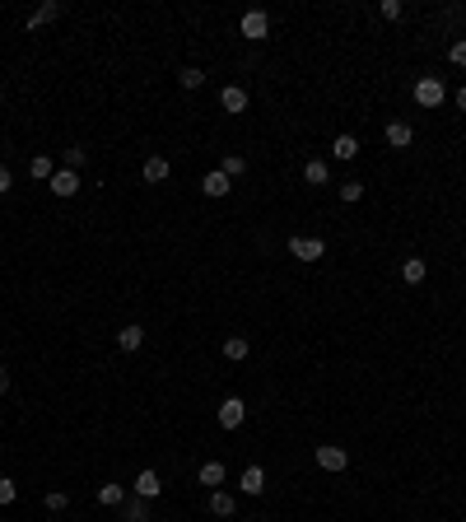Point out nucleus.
Masks as SVG:
<instances>
[{"mask_svg": "<svg viewBox=\"0 0 466 522\" xmlns=\"http://www.w3.org/2000/svg\"><path fill=\"white\" fill-rule=\"evenodd\" d=\"M443 98H448V89H443V79H438V75H420V79H415V103H420V108H443Z\"/></svg>", "mask_w": 466, "mask_h": 522, "instance_id": "nucleus-1", "label": "nucleus"}, {"mask_svg": "<svg viewBox=\"0 0 466 522\" xmlns=\"http://www.w3.org/2000/svg\"><path fill=\"white\" fill-rule=\"evenodd\" d=\"M238 28H243V38H252V42H261V38L271 33V14H266V10H247Z\"/></svg>", "mask_w": 466, "mask_h": 522, "instance_id": "nucleus-2", "label": "nucleus"}, {"mask_svg": "<svg viewBox=\"0 0 466 522\" xmlns=\"http://www.w3.org/2000/svg\"><path fill=\"white\" fill-rule=\"evenodd\" d=\"M289 252L299 256V261H322L326 243H322V238H289Z\"/></svg>", "mask_w": 466, "mask_h": 522, "instance_id": "nucleus-3", "label": "nucleus"}, {"mask_svg": "<svg viewBox=\"0 0 466 522\" xmlns=\"http://www.w3.org/2000/svg\"><path fill=\"white\" fill-rule=\"evenodd\" d=\"M47 187H52V196H61V200H70L79 191V173H70V168H56L52 173V182H47Z\"/></svg>", "mask_w": 466, "mask_h": 522, "instance_id": "nucleus-4", "label": "nucleus"}, {"mask_svg": "<svg viewBox=\"0 0 466 522\" xmlns=\"http://www.w3.org/2000/svg\"><path fill=\"white\" fill-rule=\"evenodd\" d=\"M317 467H322V471H345V467H350V453L336 448V443H322V448H317Z\"/></svg>", "mask_w": 466, "mask_h": 522, "instance_id": "nucleus-5", "label": "nucleus"}, {"mask_svg": "<svg viewBox=\"0 0 466 522\" xmlns=\"http://www.w3.org/2000/svg\"><path fill=\"white\" fill-rule=\"evenodd\" d=\"M168 178H173V164H168L164 154L144 159V182H149V187H159V182H168Z\"/></svg>", "mask_w": 466, "mask_h": 522, "instance_id": "nucleus-6", "label": "nucleus"}, {"mask_svg": "<svg viewBox=\"0 0 466 522\" xmlns=\"http://www.w3.org/2000/svg\"><path fill=\"white\" fill-rule=\"evenodd\" d=\"M247 420V406L238 397H229V401H220V424L224 429H238V424Z\"/></svg>", "mask_w": 466, "mask_h": 522, "instance_id": "nucleus-7", "label": "nucleus"}, {"mask_svg": "<svg viewBox=\"0 0 466 522\" xmlns=\"http://www.w3.org/2000/svg\"><path fill=\"white\" fill-rule=\"evenodd\" d=\"M220 103H224V112H233V117H238V112H247V89H243V84H224V89H220Z\"/></svg>", "mask_w": 466, "mask_h": 522, "instance_id": "nucleus-8", "label": "nucleus"}, {"mask_svg": "<svg viewBox=\"0 0 466 522\" xmlns=\"http://www.w3.org/2000/svg\"><path fill=\"white\" fill-rule=\"evenodd\" d=\"M135 494L154 504L159 494H164V480H159V471H140V476H135Z\"/></svg>", "mask_w": 466, "mask_h": 522, "instance_id": "nucleus-9", "label": "nucleus"}, {"mask_svg": "<svg viewBox=\"0 0 466 522\" xmlns=\"http://www.w3.org/2000/svg\"><path fill=\"white\" fill-rule=\"evenodd\" d=\"M200 191H205L210 200H220V196H229V191H233V182L224 178L220 168H215V173H205V178H200Z\"/></svg>", "mask_w": 466, "mask_h": 522, "instance_id": "nucleus-10", "label": "nucleus"}, {"mask_svg": "<svg viewBox=\"0 0 466 522\" xmlns=\"http://www.w3.org/2000/svg\"><path fill=\"white\" fill-rule=\"evenodd\" d=\"M238 489L256 499V494L266 489V471H261V467H243V476H238Z\"/></svg>", "mask_w": 466, "mask_h": 522, "instance_id": "nucleus-11", "label": "nucleus"}, {"mask_svg": "<svg viewBox=\"0 0 466 522\" xmlns=\"http://www.w3.org/2000/svg\"><path fill=\"white\" fill-rule=\"evenodd\" d=\"M424 276H429V261H420V256H406V261H401V280H406V285H420Z\"/></svg>", "mask_w": 466, "mask_h": 522, "instance_id": "nucleus-12", "label": "nucleus"}, {"mask_svg": "<svg viewBox=\"0 0 466 522\" xmlns=\"http://www.w3.org/2000/svg\"><path fill=\"white\" fill-rule=\"evenodd\" d=\"M382 135H387V144H392V149H406V144L415 140V131H411L406 122H387V131H382Z\"/></svg>", "mask_w": 466, "mask_h": 522, "instance_id": "nucleus-13", "label": "nucleus"}, {"mask_svg": "<svg viewBox=\"0 0 466 522\" xmlns=\"http://www.w3.org/2000/svg\"><path fill=\"white\" fill-rule=\"evenodd\" d=\"M117 345H122L126 355H131V350H140L144 345V327H135V322H126L122 331H117Z\"/></svg>", "mask_w": 466, "mask_h": 522, "instance_id": "nucleus-14", "label": "nucleus"}, {"mask_svg": "<svg viewBox=\"0 0 466 522\" xmlns=\"http://www.w3.org/2000/svg\"><path fill=\"white\" fill-rule=\"evenodd\" d=\"M326 178H331V168H326L322 159H308V164H303V182H312V187H326Z\"/></svg>", "mask_w": 466, "mask_h": 522, "instance_id": "nucleus-15", "label": "nucleus"}, {"mask_svg": "<svg viewBox=\"0 0 466 522\" xmlns=\"http://www.w3.org/2000/svg\"><path fill=\"white\" fill-rule=\"evenodd\" d=\"M331 154L341 159V164H350V159L359 154V140H355V135H336V140H331Z\"/></svg>", "mask_w": 466, "mask_h": 522, "instance_id": "nucleus-16", "label": "nucleus"}, {"mask_svg": "<svg viewBox=\"0 0 466 522\" xmlns=\"http://www.w3.org/2000/svg\"><path fill=\"white\" fill-rule=\"evenodd\" d=\"M220 173H224L229 182H238V178L247 173V159H243V154H224V159H220Z\"/></svg>", "mask_w": 466, "mask_h": 522, "instance_id": "nucleus-17", "label": "nucleus"}, {"mask_svg": "<svg viewBox=\"0 0 466 522\" xmlns=\"http://www.w3.org/2000/svg\"><path fill=\"white\" fill-rule=\"evenodd\" d=\"M224 476H229V471H224L220 462H205V467L196 471V480H200V485H210V489H220V485H224Z\"/></svg>", "mask_w": 466, "mask_h": 522, "instance_id": "nucleus-18", "label": "nucleus"}, {"mask_svg": "<svg viewBox=\"0 0 466 522\" xmlns=\"http://www.w3.org/2000/svg\"><path fill=\"white\" fill-rule=\"evenodd\" d=\"M210 513L215 518H233V494L229 489H210Z\"/></svg>", "mask_w": 466, "mask_h": 522, "instance_id": "nucleus-19", "label": "nucleus"}, {"mask_svg": "<svg viewBox=\"0 0 466 522\" xmlns=\"http://www.w3.org/2000/svg\"><path fill=\"white\" fill-rule=\"evenodd\" d=\"M122 513H126V522H149V499H140V494H135V499L122 504Z\"/></svg>", "mask_w": 466, "mask_h": 522, "instance_id": "nucleus-20", "label": "nucleus"}, {"mask_svg": "<svg viewBox=\"0 0 466 522\" xmlns=\"http://www.w3.org/2000/svg\"><path fill=\"white\" fill-rule=\"evenodd\" d=\"M56 14H61V5H56V0H47V5H38V10L28 14V28H42V23H52Z\"/></svg>", "mask_w": 466, "mask_h": 522, "instance_id": "nucleus-21", "label": "nucleus"}, {"mask_svg": "<svg viewBox=\"0 0 466 522\" xmlns=\"http://www.w3.org/2000/svg\"><path fill=\"white\" fill-rule=\"evenodd\" d=\"M98 504H103V509H122V504H126V489L122 485H98Z\"/></svg>", "mask_w": 466, "mask_h": 522, "instance_id": "nucleus-22", "label": "nucleus"}, {"mask_svg": "<svg viewBox=\"0 0 466 522\" xmlns=\"http://www.w3.org/2000/svg\"><path fill=\"white\" fill-rule=\"evenodd\" d=\"M247 350H252V345H247V336H229V341H224V359H233V364H238V359H247Z\"/></svg>", "mask_w": 466, "mask_h": 522, "instance_id": "nucleus-23", "label": "nucleus"}, {"mask_svg": "<svg viewBox=\"0 0 466 522\" xmlns=\"http://www.w3.org/2000/svg\"><path fill=\"white\" fill-rule=\"evenodd\" d=\"M28 173H33L38 182H52V173H56V164H52V154H33V164H28Z\"/></svg>", "mask_w": 466, "mask_h": 522, "instance_id": "nucleus-24", "label": "nucleus"}, {"mask_svg": "<svg viewBox=\"0 0 466 522\" xmlns=\"http://www.w3.org/2000/svg\"><path fill=\"white\" fill-rule=\"evenodd\" d=\"M42 504H47V513H66V489H47V494H42Z\"/></svg>", "mask_w": 466, "mask_h": 522, "instance_id": "nucleus-25", "label": "nucleus"}, {"mask_svg": "<svg viewBox=\"0 0 466 522\" xmlns=\"http://www.w3.org/2000/svg\"><path fill=\"white\" fill-rule=\"evenodd\" d=\"M178 84H182V89H200V84H205V75H200L196 66H187V70H178Z\"/></svg>", "mask_w": 466, "mask_h": 522, "instance_id": "nucleus-26", "label": "nucleus"}, {"mask_svg": "<svg viewBox=\"0 0 466 522\" xmlns=\"http://www.w3.org/2000/svg\"><path fill=\"white\" fill-rule=\"evenodd\" d=\"M336 191H341V200H345V205H355V200L364 196V182H345V187H336Z\"/></svg>", "mask_w": 466, "mask_h": 522, "instance_id": "nucleus-27", "label": "nucleus"}, {"mask_svg": "<svg viewBox=\"0 0 466 522\" xmlns=\"http://www.w3.org/2000/svg\"><path fill=\"white\" fill-rule=\"evenodd\" d=\"M448 61H453V66H462V70H466V38H457V42L448 47Z\"/></svg>", "mask_w": 466, "mask_h": 522, "instance_id": "nucleus-28", "label": "nucleus"}, {"mask_svg": "<svg viewBox=\"0 0 466 522\" xmlns=\"http://www.w3.org/2000/svg\"><path fill=\"white\" fill-rule=\"evenodd\" d=\"M14 499H19V485L10 476H0V504H14Z\"/></svg>", "mask_w": 466, "mask_h": 522, "instance_id": "nucleus-29", "label": "nucleus"}, {"mask_svg": "<svg viewBox=\"0 0 466 522\" xmlns=\"http://www.w3.org/2000/svg\"><path fill=\"white\" fill-rule=\"evenodd\" d=\"M84 159H89V154H84L79 144H75V149H66V168H70V173H79V168H84Z\"/></svg>", "mask_w": 466, "mask_h": 522, "instance_id": "nucleus-30", "label": "nucleus"}, {"mask_svg": "<svg viewBox=\"0 0 466 522\" xmlns=\"http://www.w3.org/2000/svg\"><path fill=\"white\" fill-rule=\"evenodd\" d=\"M401 14H406V5H401V0H382V19H392V23H397Z\"/></svg>", "mask_w": 466, "mask_h": 522, "instance_id": "nucleus-31", "label": "nucleus"}, {"mask_svg": "<svg viewBox=\"0 0 466 522\" xmlns=\"http://www.w3.org/2000/svg\"><path fill=\"white\" fill-rule=\"evenodd\" d=\"M10 187H14V178H10V168L0 164V196H5V191H10Z\"/></svg>", "mask_w": 466, "mask_h": 522, "instance_id": "nucleus-32", "label": "nucleus"}, {"mask_svg": "<svg viewBox=\"0 0 466 522\" xmlns=\"http://www.w3.org/2000/svg\"><path fill=\"white\" fill-rule=\"evenodd\" d=\"M5 392H10V368L0 364V397H5Z\"/></svg>", "mask_w": 466, "mask_h": 522, "instance_id": "nucleus-33", "label": "nucleus"}, {"mask_svg": "<svg viewBox=\"0 0 466 522\" xmlns=\"http://www.w3.org/2000/svg\"><path fill=\"white\" fill-rule=\"evenodd\" d=\"M457 108L466 112V84H462V89H457Z\"/></svg>", "mask_w": 466, "mask_h": 522, "instance_id": "nucleus-34", "label": "nucleus"}]
</instances>
